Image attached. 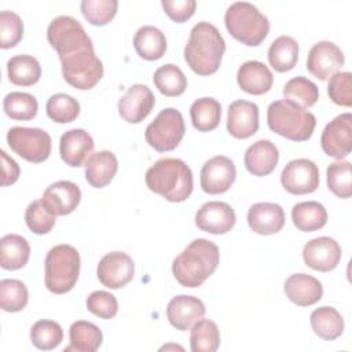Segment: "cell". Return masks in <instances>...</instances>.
I'll use <instances>...</instances> for the list:
<instances>
[{
	"label": "cell",
	"instance_id": "23",
	"mask_svg": "<svg viewBox=\"0 0 352 352\" xmlns=\"http://www.w3.org/2000/svg\"><path fill=\"white\" fill-rule=\"evenodd\" d=\"M248 224L256 234L272 235L283 228L285 212L279 204L257 202L248 210Z\"/></svg>",
	"mask_w": 352,
	"mask_h": 352
},
{
	"label": "cell",
	"instance_id": "29",
	"mask_svg": "<svg viewBox=\"0 0 352 352\" xmlns=\"http://www.w3.org/2000/svg\"><path fill=\"white\" fill-rule=\"evenodd\" d=\"M69 338L70 344L65 348V352H95L102 345L103 334L92 322L77 320L69 329Z\"/></svg>",
	"mask_w": 352,
	"mask_h": 352
},
{
	"label": "cell",
	"instance_id": "5",
	"mask_svg": "<svg viewBox=\"0 0 352 352\" xmlns=\"http://www.w3.org/2000/svg\"><path fill=\"white\" fill-rule=\"evenodd\" d=\"M224 23L235 40L249 47L261 44L270 32L268 18L248 1L232 3L224 14Z\"/></svg>",
	"mask_w": 352,
	"mask_h": 352
},
{
	"label": "cell",
	"instance_id": "33",
	"mask_svg": "<svg viewBox=\"0 0 352 352\" xmlns=\"http://www.w3.org/2000/svg\"><path fill=\"white\" fill-rule=\"evenodd\" d=\"M7 74L14 85L30 87L40 80L41 66L32 55H15L7 60Z\"/></svg>",
	"mask_w": 352,
	"mask_h": 352
},
{
	"label": "cell",
	"instance_id": "34",
	"mask_svg": "<svg viewBox=\"0 0 352 352\" xmlns=\"http://www.w3.org/2000/svg\"><path fill=\"white\" fill-rule=\"evenodd\" d=\"M298 60V44L292 36H279L268 48V62L274 70L285 73L292 70Z\"/></svg>",
	"mask_w": 352,
	"mask_h": 352
},
{
	"label": "cell",
	"instance_id": "49",
	"mask_svg": "<svg viewBox=\"0 0 352 352\" xmlns=\"http://www.w3.org/2000/svg\"><path fill=\"white\" fill-rule=\"evenodd\" d=\"M161 4L165 14L177 23L190 19L197 8L195 0H162Z\"/></svg>",
	"mask_w": 352,
	"mask_h": 352
},
{
	"label": "cell",
	"instance_id": "20",
	"mask_svg": "<svg viewBox=\"0 0 352 352\" xmlns=\"http://www.w3.org/2000/svg\"><path fill=\"white\" fill-rule=\"evenodd\" d=\"M94 139L92 136L80 128L69 129L60 136L59 154L62 161L73 168L85 165L88 158L94 154Z\"/></svg>",
	"mask_w": 352,
	"mask_h": 352
},
{
	"label": "cell",
	"instance_id": "43",
	"mask_svg": "<svg viewBox=\"0 0 352 352\" xmlns=\"http://www.w3.org/2000/svg\"><path fill=\"white\" fill-rule=\"evenodd\" d=\"M327 187L338 198H351L352 195V176L351 162L338 160L327 166L326 170Z\"/></svg>",
	"mask_w": 352,
	"mask_h": 352
},
{
	"label": "cell",
	"instance_id": "22",
	"mask_svg": "<svg viewBox=\"0 0 352 352\" xmlns=\"http://www.w3.org/2000/svg\"><path fill=\"white\" fill-rule=\"evenodd\" d=\"M205 312V304L198 297L187 294L175 296L166 307V316L169 323L180 331L191 329L197 320L204 318Z\"/></svg>",
	"mask_w": 352,
	"mask_h": 352
},
{
	"label": "cell",
	"instance_id": "13",
	"mask_svg": "<svg viewBox=\"0 0 352 352\" xmlns=\"http://www.w3.org/2000/svg\"><path fill=\"white\" fill-rule=\"evenodd\" d=\"M345 56L333 41H318L307 55V70L320 81L330 78L344 65Z\"/></svg>",
	"mask_w": 352,
	"mask_h": 352
},
{
	"label": "cell",
	"instance_id": "19",
	"mask_svg": "<svg viewBox=\"0 0 352 352\" xmlns=\"http://www.w3.org/2000/svg\"><path fill=\"white\" fill-rule=\"evenodd\" d=\"M81 201L80 187L70 180H59L50 184L41 197L44 206L55 216H66L74 212Z\"/></svg>",
	"mask_w": 352,
	"mask_h": 352
},
{
	"label": "cell",
	"instance_id": "8",
	"mask_svg": "<svg viewBox=\"0 0 352 352\" xmlns=\"http://www.w3.org/2000/svg\"><path fill=\"white\" fill-rule=\"evenodd\" d=\"M184 133L186 125L182 113L175 107H166L147 125L144 138L155 151L165 153L175 150L184 138Z\"/></svg>",
	"mask_w": 352,
	"mask_h": 352
},
{
	"label": "cell",
	"instance_id": "28",
	"mask_svg": "<svg viewBox=\"0 0 352 352\" xmlns=\"http://www.w3.org/2000/svg\"><path fill=\"white\" fill-rule=\"evenodd\" d=\"M30 257V245L22 235L7 234L0 239V265L15 271L23 268Z\"/></svg>",
	"mask_w": 352,
	"mask_h": 352
},
{
	"label": "cell",
	"instance_id": "31",
	"mask_svg": "<svg viewBox=\"0 0 352 352\" xmlns=\"http://www.w3.org/2000/svg\"><path fill=\"white\" fill-rule=\"evenodd\" d=\"M292 220L302 232L318 231L327 223V210L318 201L298 202L292 209Z\"/></svg>",
	"mask_w": 352,
	"mask_h": 352
},
{
	"label": "cell",
	"instance_id": "42",
	"mask_svg": "<svg viewBox=\"0 0 352 352\" xmlns=\"http://www.w3.org/2000/svg\"><path fill=\"white\" fill-rule=\"evenodd\" d=\"M45 111L54 122L67 124L78 117L80 103L72 95L55 94L47 100Z\"/></svg>",
	"mask_w": 352,
	"mask_h": 352
},
{
	"label": "cell",
	"instance_id": "18",
	"mask_svg": "<svg viewBox=\"0 0 352 352\" xmlns=\"http://www.w3.org/2000/svg\"><path fill=\"white\" fill-rule=\"evenodd\" d=\"M155 98L143 84H133L118 100V113L129 124L142 122L154 109Z\"/></svg>",
	"mask_w": 352,
	"mask_h": 352
},
{
	"label": "cell",
	"instance_id": "40",
	"mask_svg": "<svg viewBox=\"0 0 352 352\" xmlns=\"http://www.w3.org/2000/svg\"><path fill=\"white\" fill-rule=\"evenodd\" d=\"M29 300V292L25 283L19 279L0 280V307L6 312L22 311Z\"/></svg>",
	"mask_w": 352,
	"mask_h": 352
},
{
	"label": "cell",
	"instance_id": "24",
	"mask_svg": "<svg viewBox=\"0 0 352 352\" xmlns=\"http://www.w3.org/2000/svg\"><path fill=\"white\" fill-rule=\"evenodd\" d=\"M286 297L298 307L316 304L323 296L322 283L312 275L300 272L290 275L283 285Z\"/></svg>",
	"mask_w": 352,
	"mask_h": 352
},
{
	"label": "cell",
	"instance_id": "12",
	"mask_svg": "<svg viewBox=\"0 0 352 352\" xmlns=\"http://www.w3.org/2000/svg\"><path fill=\"white\" fill-rule=\"evenodd\" d=\"M320 146L326 155L342 160L352 151V114L342 113L333 118L323 129Z\"/></svg>",
	"mask_w": 352,
	"mask_h": 352
},
{
	"label": "cell",
	"instance_id": "27",
	"mask_svg": "<svg viewBox=\"0 0 352 352\" xmlns=\"http://www.w3.org/2000/svg\"><path fill=\"white\" fill-rule=\"evenodd\" d=\"M85 179L95 188L106 187L118 170V160L113 151L94 153L85 162Z\"/></svg>",
	"mask_w": 352,
	"mask_h": 352
},
{
	"label": "cell",
	"instance_id": "25",
	"mask_svg": "<svg viewBox=\"0 0 352 352\" xmlns=\"http://www.w3.org/2000/svg\"><path fill=\"white\" fill-rule=\"evenodd\" d=\"M279 151L268 139H260L250 144L243 157L245 166L253 176H267L278 165Z\"/></svg>",
	"mask_w": 352,
	"mask_h": 352
},
{
	"label": "cell",
	"instance_id": "11",
	"mask_svg": "<svg viewBox=\"0 0 352 352\" xmlns=\"http://www.w3.org/2000/svg\"><path fill=\"white\" fill-rule=\"evenodd\" d=\"M319 169L308 158L289 161L280 173L282 187L294 195L311 194L319 187Z\"/></svg>",
	"mask_w": 352,
	"mask_h": 352
},
{
	"label": "cell",
	"instance_id": "48",
	"mask_svg": "<svg viewBox=\"0 0 352 352\" xmlns=\"http://www.w3.org/2000/svg\"><path fill=\"white\" fill-rule=\"evenodd\" d=\"M87 309L100 319H111L118 312V301L106 290H95L87 297Z\"/></svg>",
	"mask_w": 352,
	"mask_h": 352
},
{
	"label": "cell",
	"instance_id": "37",
	"mask_svg": "<svg viewBox=\"0 0 352 352\" xmlns=\"http://www.w3.org/2000/svg\"><path fill=\"white\" fill-rule=\"evenodd\" d=\"M283 96L301 109L312 107L319 99V89L316 84L307 77L297 76L290 78L283 87Z\"/></svg>",
	"mask_w": 352,
	"mask_h": 352
},
{
	"label": "cell",
	"instance_id": "50",
	"mask_svg": "<svg viewBox=\"0 0 352 352\" xmlns=\"http://www.w3.org/2000/svg\"><path fill=\"white\" fill-rule=\"evenodd\" d=\"M1 155V186L7 187L14 184L19 177V165L4 151H0Z\"/></svg>",
	"mask_w": 352,
	"mask_h": 352
},
{
	"label": "cell",
	"instance_id": "14",
	"mask_svg": "<svg viewBox=\"0 0 352 352\" xmlns=\"http://www.w3.org/2000/svg\"><path fill=\"white\" fill-rule=\"evenodd\" d=\"M96 275L103 286L120 289L133 279L135 263L124 252H110L99 260Z\"/></svg>",
	"mask_w": 352,
	"mask_h": 352
},
{
	"label": "cell",
	"instance_id": "9",
	"mask_svg": "<svg viewBox=\"0 0 352 352\" xmlns=\"http://www.w3.org/2000/svg\"><path fill=\"white\" fill-rule=\"evenodd\" d=\"M47 40L59 56H66L80 50L94 47L92 40L82 25L69 15H59L50 22Z\"/></svg>",
	"mask_w": 352,
	"mask_h": 352
},
{
	"label": "cell",
	"instance_id": "6",
	"mask_svg": "<svg viewBox=\"0 0 352 352\" xmlns=\"http://www.w3.org/2000/svg\"><path fill=\"white\" fill-rule=\"evenodd\" d=\"M80 253L72 245L60 243L51 248L44 261L45 287L55 294L70 292L80 275Z\"/></svg>",
	"mask_w": 352,
	"mask_h": 352
},
{
	"label": "cell",
	"instance_id": "16",
	"mask_svg": "<svg viewBox=\"0 0 352 352\" xmlns=\"http://www.w3.org/2000/svg\"><path fill=\"white\" fill-rule=\"evenodd\" d=\"M341 248L338 242L330 236H319L308 241L302 249L304 263L320 272L333 271L341 260Z\"/></svg>",
	"mask_w": 352,
	"mask_h": 352
},
{
	"label": "cell",
	"instance_id": "21",
	"mask_svg": "<svg viewBox=\"0 0 352 352\" xmlns=\"http://www.w3.org/2000/svg\"><path fill=\"white\" fill-rule=\"evenodd\" d=\"M258 129V106L239 99L228 106L227 131L236 139H248Z\"/></svg>",
	"mask_w": 352,
	"mask_h": 352
},
{
	"label": "cell",
	"instance_id": "17",
	"mask_svg": "<svg viewBox=\"0 0 352 352\" xmlns=\"http://www.w3.org/2000/svg\"><path fill=\"white\" fill-rule=\"evenodd\" d=\"M236 216L234 209L221 201H209L195 213V226L205 232L220 235L227 234L235 226Z\"/></svg>",
	"mask_w": 352,
	"mask_h": 352
},
{
	"label": "cell",
	"instance_id": "32",
	"mask_svg": "<svg viewBox=\"0 0 352 352\" xmlns=\"http://www.w3.org/2000/svg\"><path fill=\"white\" fill-rule=\"evenodd\" d=\"M309 323L314 333L326 341H333L344 333V319L333 307H319L312 311Z\"/></svg>",
	"mask_w": 352,
	"mask_h": 352
},
{
	"label": "cell",
	"instance_id": "2",
	"mask_svg": "<svg viewBox=\"0 0 352 352\" xmlns=\"http://www.w3.org/2000/svg\"><path fill=\"white\" fill-rule=\"evenodd\" d=\"M226 41L219 29L206 22H198L190 32L184 47V59L190 69L199 76H210L220 67Z\"/></svg>",
	"mask_w": 352,
	"mask_h": 352
},
{
	"label": "cell",
	"instance_id": "15",
	"mask_svg": "<svg viewBox=\"0 0 352 352\" xmlns=\"http://www.w3.org/2000/svg\"><path fill=\"white\" fill-rule=\"evenodd\" d=\"M236 177V169L231 158L216 155L208 160L201 169V187L206 194L216 195L230 190Z\"/></svg>",
	"mask_w": 352,
	"mask_h": 352
},
{
	"label": "cell",
	"instance_id": "4",
	"mask_svg": "<svg viewBox=\"0 0 352 352\" xmlns=\"http://www.w3.org/2000/svg\"><path fill=\"white\" fill-rule=\"evenodd\" d=\"M267 124L279 136L293 142H305L315 131L316 117L293 102L280 99L268 106Z\"/></svg>",
	"mask_w": 352,
	"mask_h": 352
},
{
	"label": "cell",
	"instance_id": "35",
	"mask_svg": "<svg viewBox=\"0 0 352 352\" xmlns=\"http://www.w3.org/2000/svg\"><path fill=\"white\" fill-rule=\"evenodd\" d=\"M192 126L199 132H210L216 129L221 118L220 103L209 96L197 99L190 107Z\"/></svg>",
	"mask_w": 352,
	"mask_h": 352
},
{
	"label": "cell",
	"instance_id": "30",
	"mask_svg": "<svg viewBox=\"0 0 352 352\" xmlns=\"http://www.w3.org/2000/svg\"><path fill=\"white\" fill-rule=\"evenodd\" d=\"M133 47L138 55L146 60H157L166 51V37L155 26L144 25L133 36Z\"/></svg>",
	"mask_w": 352,
	"mask_h": 352
},
{
	"label": "cell",
	"instance_id": "44",
	"mask_svg": "<svg viewBox=\"0 0 352 352\" xmlns=\"http://www.w3.org/2000/svg\"><path fill=\"white\" fill-rule=\"evenodd\" d=\"M84 18L95 26L107 25L117 14V0H82L80 4Z\"/></svg>",
	"mask_w": 352,
	"mask_h": 352
},
{
	"label": "cell",
	"instance_id": "38",
	"mask_svg": "<svg viewBox=\"0 0 352 352\" xmlns=\"http://www.w3.org/2000/svg\"><path fill=\"white\" fill-rule=\"evenodd\" d=\"M220 345V330L210 319H199L191 327L190 346L192 352H214Z\"/></svg>",
	"mask_w": 352,
	"mask_h": 352
},
{
	"label": "cell",
	"instance_id": "46",
	"mask_svg": "<svg viewBox=\"0 0 352 352\" xmlns=\"http://www.w3.org/2000/svg\"><path fill=\"white\" fill-rule=\"evenodd\" d=\"M23 36V22L21 16L14 12L4 10L0 12V47L3 50L15 47Z\"/></svg>",
	"mask_w": 352,
	"mask_h": 352
},
{
	"label": "cell",
	"instance_id": "1",
	"mask_svg": "<svg viewBox=\"0 0 352 352\" xmlns=\"http://www.w3.org/2000/svg\"><path fill=\"white\" fill-rule=\"evenodd\" d=\"M220 252L216 243L198 238L190 242L172 263L175 279L184 287H199L217 268Z\"/></svg>",
	"mask_w": 352,
	"mask_h": 352
},
{
	"label": "cell",
	"instance_id": "26",
	"mask_svg": "<svg viewBox=\"0 0 352 352\" xmlns=\"http://www.w3.org/2000/svg\"><path fill=\"white\" fill-rule=\"evenodd\" d=\"M236 81L242 91L250 95H263L271 89L274 76L263 62L248 60L239 66Z\"/></svg>",
	"mask_w": 352,
	"mask_h": 352
},
{
	"label": "cell",
	"instance_id": "3",
	"mask_svg": "<svg viewBox=\"0 0 352 352\" xmlns=\"http://www.w3.org/2000/svg\"><path fill=\"white\" fill-rule=\"evenodd\" d=\"M146 184L150 191L169 202L186 201L194 187L190 166L179 158L165 157L155 161L146 172Z\"/></svg>",
	"mask_w": 352,
	"mask_h": 352
},
{
	"label": "cell",
	"instance_id": "10",
	"mask_svg": "<svg viewBox=\"0 0 352 352\" xmlns=\"http://www.w3.org/2000/svg\"><path fill=\"white\" fill-rule=\"evenodd\" d=\"M7 143L10 148L23 160L40 164L51 154V136L41 128L12 126L7 132Z\"/></svg>",
	"mask_w": 352,
	"mask_h": 352
},
{
	"label": "cell",
	"instance_id": "45",
	"mask_svg": "<svg viewBox=\"0 0 352 352\" xmlns=\"http://www.w3.org/2000/svg\"><path fill=\"white\" fill-rule=\"evenodd\" d=\"M25 223L32 232L37 235H44L54 228L56 223V216L44 206L41 199L33 201L28 205L25 210Z\"/></svg>",
	"mask_w": 352,
	"mask_h": 352
},
{
	"label": "cell",
	"instance_id": "7",
	"mask_svg": "<svg viewBox=\"0 0 352 352\" xmlns=\"http://www.w3.org/2000/svg\"><path fill=\"white\" fill-rule=\"evenodd\" d=\"M59 60L65 81L76 89H91L103 77V63L96 56L94 47L59 56Z\"/></svg>",
	"mask_w": 352,
	"mask_h": 352
},
{
	"label": "cell",
	"instance_id": "36",
	"mask_svg": "<svg viewBox=\"0 0 352 352\" xmlns=\"http://www.w3.org/2000/svg\"><path fill=\"white\" fill-rule=\"evenodd\" d=\"M153 82L162 95L169 98L182 95L187 88V78L183 70L173 63L160 66L154 72Z\"/></svg>",
	"mask_w": 352,
	"mask_h": 352
},
{
	"label": "cell",
	"instance_id": "41",
	"mask_svg": "<svg viewBox=\"0 0 352 352\" xmlns=\"http://www.w3.org/2000/svg\"><path fill=\"white\" fill-rule=\"evenodd\" d=\"M62 340L63 330L55 320L40 319L30 329V341L37 349L51 351L56 348Z\"/></svg>",
	"mask_w": 352,
	"mask_h": 352
},
{
	"label": "cell",
	"instance_id": "39",
	"mask_svg": "<svg viewBox=\"0 0 352 352\" xmlns=\"http://www.w3.org/2000/svg\"><path fill=\"white\" fill-rule=\"evenodd\" d=\"M3 109H4V113L11 120L28 121L36 117L38 110V103L32 94L14 91L4 96Z\"/></svg>",
	"mask_w": 352,
	"mask_h": 352
},
{
	"label": "cell",
	"instance_id": "47",
	"mask_svg": "<svg viewBox=\"0 0 352 352\" xmlns=\"http://www.w3.org/2000/svg\"><path fill=\"white\" fill-rule=\"evenodd\" d=\"M327 94L333 103L344 107L352 106V74L349 72H337L327 84Z\"/></svg>",
	"mask_w": 352,
	"mask_h": 352
}]
</instances>
